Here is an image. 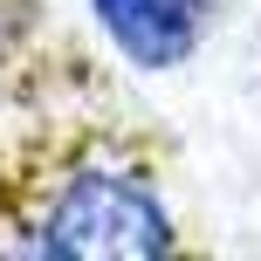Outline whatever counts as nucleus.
<instances>
[{
	"mask_svg": "<svg viewBox=\"0 0 261 261\" xmlns=\"http://www.w3.org/2000/svg\"><path fill=\"white\" fill-rule=\"evenodd\" d=\"M35 254H165L172 248V213L138 172L90 165L62 179V193L35 220Z\"/></svg>",
	"mask_w": 261,
	"mask_h": 261,
	"instance_id": "1",
	"label": "nucleus"
},
{
	"mask_svg": "<svg viewBox=\"0 0 261 261\" xmlns=\"http://www.w3.org/2000/svg\"><path fill=\"white\" fill-rule=\"evenodd\" d=\"M213 7L220 0H90L103 41L124 55L130 69H179L186 55L206 41Z\"/></svg>",
	"mask_w": 261,
	"mask_h": 261,
	"instance_id": "2",
	"label": "nucleus"
}]
</instances>
